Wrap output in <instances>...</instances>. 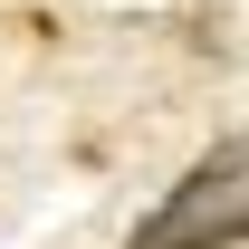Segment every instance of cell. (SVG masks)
<instances>
[{
    "label": "cell",
    "mask_w": 249,
    "mask_h": 249,
    "mask_svg": "<svg viewBox=\"0 0 249 249\" xmlns=\"http://www.w3.org/2000/svg\"><path fill=\"white\" fill-rule=\"evenodd\" d=\"M249 240V134H220L192 154V173L124 230V249H240Z\"/></svg>",
    "instance_id": "cell-1"
}]
</instances>
